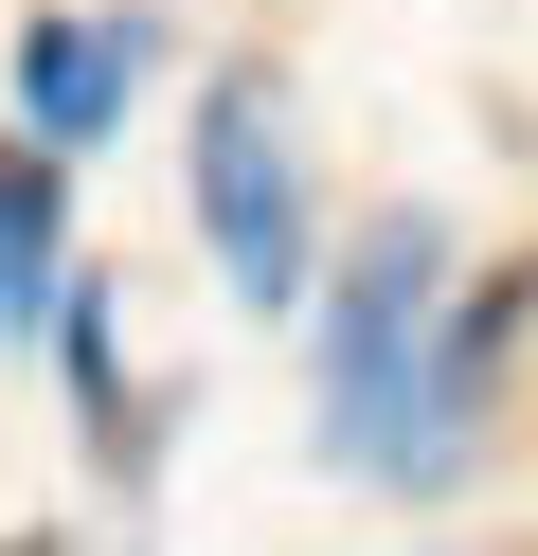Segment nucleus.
Masks as SVG:
<instances>
[{
	"label": "nucleus",
	"mask_w": 538,
	"mask_h": 556,
	"mask_svg": "<svg viewBox=\"0 0 538 556\" xmlns=\"http://www.w3.org/2000/svg\"><path fill=\"white\" fill-rule=\"evenodd\" d=\"M449 269H466L449 216H359V252L305 269V305H323V359H305L323 467L395 484V448H413V359H430V288H449Z\"/></svg>",
	"instance_id": "1"
},
{
	"label": "nucleus",
	"mask_w": 538,
	"mask_h": 556,
	"mask_svg": "<svg viewBox=\"0 0 538 556\" xmlns=\"http://www.w3.org/2000/svg\"><path fill=\"white\" fill-rule=\"evenodd\" d=\"M179 180H198V252L251 324H305V269H323V198H305V144H287V90L270 73H198L179 109Z\"/></svg>",
	"instance_id": "2"
},
{
	"label": "nucleus",
	"mask_w": 538,
	"mask_h": 556,
	"mask_svg": "<svg viewBox=\"0 0 538 556\" xmlns=\"http://www.w3.org/2000/svg\"><path fill=\"white\" fill-rule=\"evenodd\" d=\"M521 324H538V252L449 269V288H430V359H413V448H395V503H466V448H485V413H502Z\"/></svg>",
	"instance_id": "3"
},
{
	"label": "nucleus",
	"mask_w": 538,
	"mask_h": 556,
	"mask_svg": "<svg viewBox=\"0 0 538 556\" xmlns=\"http://www.w3.org/2000/svg\"><path fill=\"white\" fill-rule=\"evenodd\" d=\"M36 359H54V395H72L90 484H108V503H143V484H162V448H179V395L126 359V288H108V269H54V305H36Z\"/></svg>",
	"instance_id": "4"
},
{
	"label": "nucleus",
	"mask_w": 538,
	"mask_h": 556,
	"mask_svg": "<svg viewBox=\"0 0 538 556\" xmlns=\"http://www.w3.org/2000/svg\"><path fill=\"white\" fill-rule=\"evenodd\" d=\"M143 73H162V18H143V0H36L18 37H0V90H18V126L54 162H90L108 126L143 109Z\"/></svg>",
	"instance_id": "5"
},
{
	"label": "nucleus",
	"mask_w": 538,
	"mask_h": 556,
	"mask_svg": "<svg viewBox=\"0 0 538 556\" xmlns=\"http://www.w3.org/2000/svg\"><path fill=\"white\" fill-rule=\"evenodd\" d=\"M72 269V162L36 126H0V359H36V305Z\"/></svg>",
	"instance_id": "6"
}]
</instances>
